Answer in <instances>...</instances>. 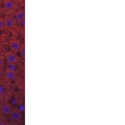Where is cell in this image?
Segmentation results:
<instances>
[{"label":"cell","instance_id":"11","mask_svg":"<svg viewBox=\"0 0 125 125\" xmlns=\"http://www.w3.org/2000/svg\"><path fill=\"white\" fill-rule=\"evenodd\" d=\"M4 28V20L0 18V30H2Z\"/></svg>","mask_w":125,"mask_h":125},{"label":"cell","instance_id":"2","mask_svg":"<svg viewBox=\"0 0 125 125\" xmlns=\"http://www.w3.org/2000/svg\"><path fill=\"white\" fill-rule=\"evenodd\" d=\"M6 60L8 64H13L16 63L17 61V58L14 53L9 52L6 55Z\"/></svg>","mask_w":125,"mask_h":125},{"label":"cell","instance_id":"6","mask_svg":"<svg viewBox=\"0 0 125 125\" xmlns=\"http://www.w3.org/2000/svg\"><path fill=\"white\" fill-rule=\"evenodd\" d=\"M3 6L4 8L6 10H11L13 8L14 3L11 0H5L3 2Z\"/></svg>","mask_w":125,"mask_h":125},{"label":"cell","instance_id":"5","mask_svg":"<svg viewBox=\"0 0 125 125\" xmlns=\"http://www.w3.org/2000/svg\"><path fill=\"white\" fill-rule=\"evenodd\" d=\"M4 77L8 81H13L16 78L15 71H11V70H9L7 69L6 71H5V73H4Z\"/></svg>","mask_w":125,"mask_h":125},{"label":"cell","instance_id":"3","mask_svg":"<svg viewBox=\"0 0 125 125\" xmlns=\"http://www.w3.org/2000/svg\"><path fill=\"white\" fill-rule=\"evenodd\" d=\"M10 115V118L13 121H18L21 118V112L18 110H13L11 112Z\"/></svg>","mask_w":125,"mask_h":125},{"label":"cell","instance_id":"7","mask_svg":"<svg viewBox=\"0 0 125 125\" xmlns=\"http://www.w3.org/2000/svg\"><path fill=\"white\" fill-rule=\"evenodd\" d=\"M24 18H25V14L23 10H19L16 13V19L18 21L21 22L23 20H24Z\"/></svg>","mask_w":125,"mask_h":125},{"label":"cell","instance_id":"12","mask_svg":"<svg viewBox=\"0 0 125 125\" xmlns=\"http://www.w3.org/2000/svg\"><path fill=\"white\" fill-rule=\"evenodd\" d=\"M4 65V60L1 56H0V68H2Z\"/></svg>","mask_w":125,"mask_h":125},{"label":"cell","instance_id":"8","mask_svg":"<svg viewBox=\"0 0 125 125\" xmlns=\"http://www.w3.org/2000/svg\"><path fill=\"white\" fill-rule=\"evenodd\" d=\"M4 27H6L8 29H11L14 26V21L11 18H6L4 20Z\"/></svg>","mask_w":125,"mask_h":125},{"label":"cell","instance_id":"4","mask_svg":"<svg viewBox=\"0 0 125 125\" xmlns=\"http://www.w3.org/2000/svg\"><path fill=\"white\" fill-rule=\"evenodd\" d=\"M10 47L13 51H18L20 49L21 43L18 40H12L10 42Z\"/></svg>","mask_w":125,"mask_h":125},{"label":"cell","instance_id":"14","mask_svg":"<svg viewBox=\"0 0 125 125\" xmlns=\"http://www.w3.org/2000/svg\"><path fill=\"white\" fill-rule=\"evenodd\" d=\"M1 15V10H0V16Z\"/></svg>","mask_w":125,"mask_h":125},{"label":"cell","instance_id":"16","mask_svg":"<svg viewBox=\"0 0 125 125\" xmlns=\"http://www.w3.org/2000/svg\"><path fill=\"white\" fill-rule=\"evenodd\" d=\"M0 3H1V0H0Z\"/></svg>","mask_w":125,"mask_h":125},{"label":"cell","instance_id":"10","mask_svg":"<svg viewBox=\"0 0 125 125\" xmlns=\"http://www.w3.org/2000/svg\"><path fill=\"white\" fill-rule=\"evenodd\" d=\"M20 52H21V55L23 56V57L25 56V47H24V46H21V47H20Z\"/></svg>","mask_w":125,"mask_h":125},{"label":"cell","instance_id":"1","mask_svg":"<svg viewBox=\"0 0 125 125\" xmlns=\"http://www.w3.org/2000/svg\"><path fill=\"white\" fill-rule=\"evenodd\" d=\"M11 111V106L9 104H3L0 107V112L4 116L10 115Z\"/></svg>","mask_w":125,"mask_h":125},{"label":"cell","instance_id":"15","mask_svg":"<svg viewBox=\"0 0 125 125\" xmlns=\"http://www.w3.org/2000/svg\"><path fill=\"white\" fill-rule=\"evenodd\" d=\"M1 80H0V85H1Z\"/></svg>","mask_w":125,"mask_h":125},{"label":"cell","instance_id":"13","mask_svg":"<svg viewBox=\"0 0 125 125\" xmlns=\"http://www.w3.org/2000/svg\"><path fill=\"white\" fill-rule=\"evenodd\" d=\"M3 70H2V68H0V78H1L2 76H3Z\"/></svg>","mask_w":125,"mask_h":125},{"label":"cell","instance_id":"9","mask_svg":"<svg viewBox=\"0 0 125 125\" xmlns=\"http://www.w3.org/2000/svg\"><path fill=\"white\" fill-rule=\"evenodd\" d=\"M8 70H11V71H15L16 70V65L15 64V63H13V64H8Z\"/></svg>","mask_w":125,"mask_h":125}]
</instances>
